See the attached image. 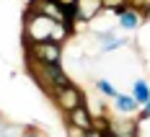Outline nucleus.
<instances>
[{"label": "nucleus", "instance_id": "20e7f679", "mask_svg": "<svg viewBox=\"0 0 150 137\" xmlns=\"http://www.w3.org/2000/svg\"><path fill=\"white\" fill-rule=\"evenodd\" d=\"M49 98H52V104L60 109L62 114H67V111H73V109H78V106H83V104H86V93L80 91L73 80H70L67 85L57 88Z\"/></svg>", "mask_w": 150, "mask_h": 137}, {"label": "nucleus", "instance_id": "7ed1b4c3", "mask_svg": "<svg viewBox=\"0 0 150 137\" xmlns=\"http://www.w3.org/2000/svg\"><path fill=\"white\" fill-rule=\"evenodd\" d=\"M29 62L36 65H60L62 62V44L60 42H31L26 44Z\"/></svg>", "mask_w": 150, "mask_h": 137}, {"label": "nucleus", "instance_id": "39448f33", "mask_svg": "<svg viewBox=\"0 0 150 137\" xmlns=\"http://www.w3.org/2000/svg\"><path fill=\"white\" fill-rule=\"evenodd\" d=\"M75 13H78L80 23H88V21H93L104 13V0H78Z\"/></svg>", "mask_w": 150, "mask_h": 137}, {"label": "nucleus", "instance_id": "423d86ee", "mask_svg": "<svg viewBox=\"0 0 150 137\" xmlns=\"http://www.w3.org/2000/svg\"><path fill=\"white\" fill-rule=\"evenodd\" d=\"M65 122L75 124V127H80V129H86V132H91V129H93V114H91L88 104L73 109V111H67V114H65Z\"/></svg>", "mask_w": 150, "mask_h": 137}, {"label": "nucleus", "instance_id": "f03ea898", "mask_svg": "<svg viewBox=\"0 0 150 137\" xmlns=\"http://www.w3.org/2000/svg\"><path fill=\"white\" fill-rule=\"evenodd\" d=\"M29 73L42 85V91L49 93V96L57 91V88H62V85L70 83V78L62 70V65H36V62H29Z\"/></svg>", "mask_w": 150, "mask_h": 137}, {"label": "nucleus", "instance_id": "0eeeda50", "mask_svg": "<svg viewBox=\"0 0 150 137\" xmlns=\"http://www.w3.org/2000/svg\"><path fill=\"white\" fill-rule=\"evenodd\" d=\"M109 132L117 137H140V119H111Z\"/></svg>", "mask_w": 150, "mask_h": 137}, {"label": "nucleus", "instance_id": "6e6552de", "mask_svg": "<svg viewBox=\"0 0 150 137\" xmlns=\"http://www.w3.org/2000/svg\"><path fill=\"white\" fill-rule=\"evenodd\" d=\"M117 16H119V26H122V29H127V31H135L137 26L142 23V13L135 11L129 3H127V8H122Z\"/></svg>", "mask_w": 150, "mask_h": 137}, {"label": "nucleus", "instance_id": "ddd939ff", "mask_svg": "<svg viewBox=\"0 0 150 137\" xmlns=\"http://www.w3.org/2000/svg\"><path fill=\"white\" fill-rule=\"evenodd\" d=\"M122 8H127V0H104V11H111L117 16Z\"/></svg>", "mask_w": 150, "mask_h": 137}, {"label": "nucleus", "instance_id": "9b49d317", "mask_svg": "<svg viewBox=\"0 0 150 137\" xmlns=\"http://www.w3.org/2000/svg\"><path fill=\"white\" fill-rule=\"evenodd\" d=\"M23 135V129L13 122H5V119H0V137H21Z\"/></svg>", "mask_w": 150, "mask_h": 137}, {"label": "nucleus", "instance_id": "1a4fd4ad", "mask_svg": "<svg viewBox=\"0 0 150 137\" xmlns=\"http://www.w3.org/2000/svg\"><path fill=\"white\" fill-rule=\"evenodd\" d=\"M111 104H114V109L119 111V114H135L137 109H140V104H137V98L132 96V93H117L114 98H111Z\"/></svg>", "mask_w": 150, "mask_h": 137}, {"label": "nucleus", "instance_id": "f257e3e1", "mask_svg": "<svg viewBox=\"0 0 150 137\" xmlns=\"http://www.w3.org/2000/svg\"><path fill=\"white\" fill-rule=\"evenodd\" d=\"M23 42L31 44V42H65L67 39V31L60 21L49 18V16L39 13L26 5V16H23Z\"/></svg>", "mask_w": 150, "mask_h": 137}, {"label": "nucleus", "instance_id": "f8f14e48", "mask_svg": "<svg viewBox=\"0 0 150 137\" xmlns=\"http://www.w3.org/2000/svg\"><path fill=\"white\" fill-rule=\"evenodd\" d=\"M96 88H98V93H104L106 98H114V96H117V88H114V83H109V80H104V78H98V80H96Z\"/></svg>", "mask_w": 150, "mask_h": 137}, {"label": "nucleus", "instance_id": "9d476101", "mask_svg": "<svg viewBox=\"0 0 150 137\" xmlns=\"http://www.w3.org/2000/svg\"><path fill=\"white\" fill-rule=\"evenodd\" d=\"M132 96L137 98L140 106H145V104L150 101V85L145 83V80H135V83H132Z\"/></svg>", "mask_w": 150, "mask_h": 137}, {"label": "nucleus", "instance_id": "dca6fc26", "mask_svg": "<svg viewBox=\"0 0 150 137\" xmlns=\"http://www.w3.org/2000/svg\"><path fill=\"white\" fill-rule=\"evenodd\" d=\"M54 3L60 5L62 11H67V8H75V5H78V0H54Z\"/></svg>", "mask_w": 150, "mask_h": 137}, {"label": "nucleus", "instance_id": "2eb2a0df", "mask_svg": "<svg viewBox=\"0 0 150 137\" xmlns=\"http://www.w3.org/2000/svg\"><path fill=\"white\" fill-rule=\"evenodd\" d=\"M21 137H44V135H42V132H39L36 127H26V129H23V135H21Z\"/></svg>", "mask_w": 150, "mask_h": 137}, {"label": "nucleus", "instance_id": "a211bd4d", "mask_svg": "<svg viewBox=\"0 0 150 137\" xmlns=\"http://www.w3.org/2000/svg\"><path fill=\"white\" fill-rule=\"evenodd\" d=\"M88 137H104V132H101V129H96V127H93V129H91V132H88Z\"/></svg>", "mask_w": 150, "mask_h": 137}, {"label": "nucleus", "instance_id": "4468645a", "mask_svg": "<svg viewBox=\"0 0 150 137\" xmlns=\"http://www.w3.org/2000/svg\"><path fill=\"white\" fill-rule=\"evenodd\" d=\"M65 135H67V137H88V132L80 129V127H75V124H67V122H65Z\"/></svg>", "mask_w": 150, "mask_h": 137}, {"label": "nucleus", "instance_id": "f3484780", "mask_svg": "<svg viewBox=\"0 0 150 137\" xmlns=\"http://www.w3.org/2000/svg\"><path fill=\"white\" fill-rule=\"evenodd\" d=\"M148 119H150V101L142 106V114H140V122H148Z\"/></svg>", "mask_w": 150, "mask_h": 137}]
</instances>
